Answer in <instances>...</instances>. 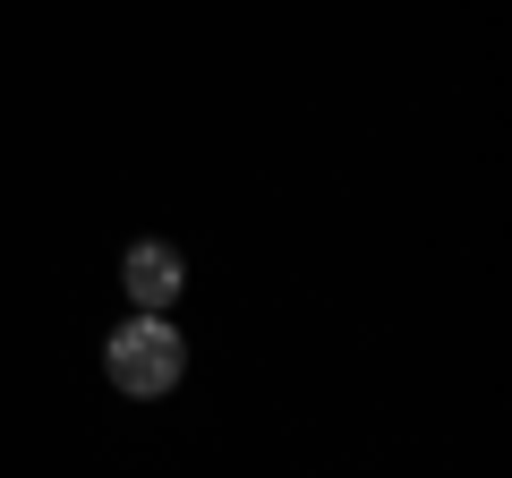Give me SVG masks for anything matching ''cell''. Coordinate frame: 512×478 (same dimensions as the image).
<instances>
[{
  "label": "cell",
  "mask_w": 512,
  "mask_h": 478,
  "mask_svg": "<svg viewBox=\"0 0 512 478\" xmlns=\"http://www.w3.org/2000/svg\"><path fill=\"white\" fill-rule=\"evenodd\" d=\"M120 282H128V299H137V308H171V299H180V248H163V239H137V248H128V265H120Z\"/></svg>",
  "instance_id": "7a4b0ae2"
},
{
  "label": "cell",
  "mask_w": 512,
  "mask_h": 478,
  "mask_svg": "<svg viewBox=\"0 0 512 478\" xmlns=\"http://www.w3.org/2000/svg\"><path fill=\"white\" fill-rule=\"evenodd\" d=\"M180 359H188V342L154 308L137 316V325H120V333H111V350H103V368H111V385H120V393H171V385H180Z\"/></svg>",
  "instance_id": "6da1fadb"
}]
</instances>
